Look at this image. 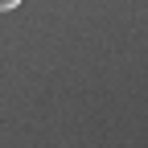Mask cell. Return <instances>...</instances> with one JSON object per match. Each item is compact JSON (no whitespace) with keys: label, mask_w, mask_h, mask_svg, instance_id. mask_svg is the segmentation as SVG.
Here are the masks:
<instances>
[{"label":"cell","mask_w":148,"mask_h":148,"mask_svg":"<svg viewBox=\"0 0 148 148\" xmlns=\"http://www.w3.org/2000/svg\"><path fill=\"white\" fill-rule=\"evenodd\" d=\"M0 8H4V12H12V8H21V0H0Z\"/></svg>","instance_id":"obj_1"}]
</instances>
